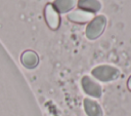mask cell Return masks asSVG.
<instances>
[{
    "mask_svg": "<svg viewBox=\"0 0 131 116\" xmlns=\"http://www.w3.org/2000/svg\"><path fill=\"white\" fill-rule=\"evenodd\" d=\"M106 25V18L104 15H97L95 16L87 26L86 28V36L88 39H96L98 38L102 32L104 31Z\"/></svg>",
    "mask_w": 131,
    "mask_h": 116,
    "instance_id": "cell-2",
    "label": "cell"
},
{
    "mask_svg": "<svg viewBox=\"0 0 131 116\" xmlns=\"http://www.w3.org/2000/svg\"><path fill=\"white\" fill-rule=\"evenodd\" d=\"M68 18L74 23L84 24V23H87L89 21H92L94 18V13L79 9V10H75V11L70 12L68 14Z\"/></svg>",
    "mask_w": 131,
    "mask_h": 116,
    "instance_id": "cell-5",
    "label": "cell"
},
{
    "mask_svg": "<svg viewBox=\"0 0 131 116\" xmlns=\"http://www.w3.org/2000/svg\"><path fill=\"white\" fill-rule=\"evenodd\" d=\"M44 15H45L46 23H47V25L49 26L50 29L56 30L59 27V25H60V17H59L58 11L54 8L52 3H48L45 6Z\"/></svg>",
    "mask_w": 131,
    "mask_h": 116,
    "instance_id": "cell-4",
    "label": "cell"
},
{
    "mask_svg": "<svg viewBox=\"0 0 131 116\" xmlns=\"http://www.w3.org/2000/svg\"><path fill=\"white\" fill-rule=\"evenodd\" d=\"M127 87L129 88V90H131V76L129 77V79L127 81Z\"/></svg>",
    "mask_w": 131,
    "mask_h": 116,
    "instance_id": "cell-10",
    "label": "cell"
},
{
    "mask_svg": "<svg viewBox=\"0 0 131 116\" xmlns=\"http://www.w3.org/2000/svg\"><path fill=\"white\" fill-rule=\"evenodd\" d=\"M91 73L94 76V78H96L97 80L102 81V82H110V81L116 80L121 74V72L118 68L110 66V65L98 66V67L94 68Z\"/></svg>",
    "mask_w": 131,
    "mask_h": 116,
    "instance_id": "cell-1",
    "label": "cell"
},
{
    "mask_svg": "<svg viewBox=\"0 0 131 116\" xmlns=\"http://www.w3.org/2000/svg\"><path fill=\"white\" fill-rule=\"evenodd\" d=\"M78 7L82 10H86L89 12H97L101 8V4L98 0H78Z\"/></svg>",
    "mask_w": 131,
    "mask_h": 116,
    "instance_id": "cell-8",
    "label": "cell"
},
{
    "mask_svg": "<svg viewBox=\"0 0 131 116\" xmlns=\"http://www.w3.org/2000/svg\"><path fill=\"white\" fill-rule=\"evenodd\" d=\"M76 4H77L76 0H54V2L52 3L54 8L61 13H64L73 9Z\"/></svg>",
    "mask_w": 131,
    "mask_h": 116,
    "instance_id": "cell-9",
    "label": "cell"
},
{
    "mask_svg": "<svg viewBox=\"0 0 131 116\" xmlns=\"http://www.w3.org/2000/svg\"><path fill=\"white\" fill-rule=\"evenodd\" d=\"M84 110L88 116H103V111L100 105L91 99L84 100Z\"/></svg>",
    "mask_w": 131,
    "mask_h": 116,
    "instance_id": "cell-6",
    "label": "cell"
},
{
    "mask_svg": "<svg viewBox=\"0 0 131 116\" xmlns=\"http://www.w3.org/2000/svg\"><path fill=\"white\" fill-rule=\"evenodd\" d=\"M20 61H21V64L26 68L33 69L38 65L39 57H38L37 53L34 52L33 50H26L25 52H23V54L20 56Z\"/></svg>",
    "mask_w": 131,
    "mask_h": 116,
    "instance_id": "cell-7",
    "label": "cell"
},
{
    "mask_svg": "<svg viewBox=\"0 0 131 116\" xmlns=\"http://www.w3.org/2000/svg\"><path fill=\"white\" fill-rule=\"evenodd\" d=\"M82 83V87L84 89V91L93 98H100L102 94V88L101 86L95 81L93 80L91 77L89 76H84L81 80Z\"/></svg>",
    "mask_w": 131,
    "mask_h": 116,
    "instance_id": "cell-3",
    "label": "cell"
}]
</instances>
